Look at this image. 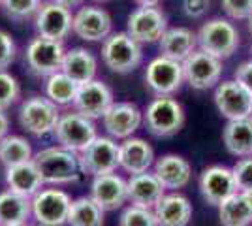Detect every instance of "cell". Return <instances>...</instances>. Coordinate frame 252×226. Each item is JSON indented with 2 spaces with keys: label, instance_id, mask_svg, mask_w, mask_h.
I'll use <instances>...</instances> for the list:
<instances>
[{
  "label": "cell",
  "instance_id": "22",
  "mask_svg": "<svg viewBox=\"0 0 252 226\" xmlns=\"http://www.w3.org/2000/svg\"><path fill=\"white\" fill-rule=\"evenodd\" d=\"M155 175L166 191H179L190 183L192 168L181 155H164L155 161Z\"/></svg>",
  "mask_w": 252,
  "mask_h": 226
},
{
  "label": "cell",
  "instance_id": "37",
  "mask_svg": "<svg viewBox=\"0 0 252 226\" xmlns=\"http://www.w3.org/2000/svg\"><path fill=\"white\" fill-rule=\"evenodd\" d=\"M220 4L224 13L235 21L249 19L252 15V0H220Z\"/></svg>",
  "mask_w": 252,
  "mask_h": 226
},
{
  "label": "cell",
  "instance_id": "32",
  "mask_svg": "<svg viewBox=\"0 0 252 226\" xmlns=\"http://www.w3.org/2000/svg\"><path fill=\"white\" fill-rule=\"evenodd\" d=\"M34 153H32L31 143L21 138V136H4L0 140V162L11 168L17 164H25V162L32 161Z\"/></svg>",
  "mask_w": 252,
  "mask_h": 226
},
{
  "label": "cell",
  "instance_id": "24",
  "mask_svg": "<svg viewBox=\"0 0 252 226\" xmlns=\"http://www.w3.org/2000/svg\"><path fill=\"white\" fill-rule=\"evenodd\" d=\"M153 211L158 226H189L192 221V204L177 193L164 194Z\"/></svg>",
  "mask_w": 252,
  "mask_h": 226
},
{
  "label": "cell",
  "instance_id": "16",
  "mask_svg": "<svg viewBox=\"0 0 252 226\" xmlns=\"http://www.w3.org/2000/svg\"><path fill=\"white\" fill-rule=\"evenodd\" d=\"M74 34L85 42H104L113 31L109 11L100 6H79L74 13Z\"/></svg>",
  "mask_w": 252,
  "mask_h": 226
},
{
  "label": "cell",
  "instance_id": "46",
  "mask_svg": "<svg viewBox=\"0 0 252 226\" xmlns=\"http://www.w3.org/2000/svg\"><path fill=\"white\" fill-rule=\"evenodd\" d=\"M17 226H34V225H31V223H23V225H17Z\"/></svg>",
  "mask_w": 252,
  "mask_h": 226
},
{
  "label": "cell",
  "instance_id": "13",
  "mask_svg": "<svg viewBox=\"0 0 252 226\" xmlns=\"http://www.w3.org/2000/svg\"><path fill=\"white\" fill-rule=\"evenodd\" d=\"M168 29V17L158 6H137L128 15L126 32L139 43H157Z\"/></svg>",
  "mask_w": 252,
  "mask_h": 226
},
{
  "label": "cell",
  "instance_id": "20",
  "mask_svg": "<svg viewBox=\"0 0 252 226\" xmlns=\"http://www.w3.org/2000/svg\"><path fill=\"white\" fill-rule=\"evenodd\" d=\"M155 166V151L145 140L141 138H126L119 143V168L126 173L149 172Z\"/></svg>",
  "mask_w": 252,
  "mask_h": 226
},
{
  "label": "cell",
  "instance_id": "30",
  "mask_svg": "<svg viewBox=\"0 0 252 226\" xmlns=\"http://www.w3.org/2000/svg\"><path fill=\"white\" fill-rule=\"evenodd\" d=\"M77 89H79V83H75L70 75H66L61 70V72L51 74L47 77L45 97L51 102H55L57 106H70V104H74Z\"/></svg>",
  "mask_w": 252,
  "mask_h": 226
},
{
  "label": "cell",
  "instance_id": "23",
  "mask_svg": "<svg viewBox=\"0 0 252 226\" xmlns=\"http://www.w3.org/2000/svg\"><path fill=\"white\" fill-rule=\"evenodd\" d=\"M158 45L160 55L183 63L192 51L198 49V34L187 27H168Z\"/></svg>",
  "mask_w": 252,
  "mask_h": 226
},
{
  "label": "cell",
  "instance_id": "19",
  "mask_svg": "<svg viewBox=\"0 0 252 226\" xmlns=\"http://www.w3.org/2000/svg\"><path fill=\"white\" fill-rule=\"evenodd\" d=\"M91 198L104 211H115L128 202V181L115 172L96 175L91 183Z\"/></svg>",
  "mask_w": 252,
  "mask_h": 226
},
{
  "label": "cell",
  "instance_id": "17",
  "mask_svg": "<svg viewBox=\"0 0 252 226\" xmlns=\"http://www.w3.org/2000/svg\"><path fill=\"white\" fill-rule=\"evenodd\" d=\"M104 129L113 140H126L143 125V111L132 102H113L102 117Z\"/></svg>",
  "mask_w": 252,
  "mask_h": 226
},
{
  "label": "cell",
  "instance_id": "25",
  "mask_svg": "<svg viewBox=\"0 0 252 226\" xmlns=\"http://www.w3.org/2000/svg\"><path fill=\"white\" fill-rule=\"evenodd\" d=\"M63 72L70 75L75 83H87L96 77L98 72V59L93 51H89L87 47H72L66 49L63 63Z\"/></svg>",
  "mask_w": 252,
  "mask_h": 226
},
{
  "label": "cell",
  "instance_id": "44",
  "mask_svg": "<svg viewBox=\"0 0 252 226\" xmlns=\"http://www.w3.org/2000/svg\"><path fill=\"white\" fill-rule=\"evenodd\" d=\"M137 6H145V8H149V6H158L162 0H134Z\"/></svg>",
  "mask_w": 252,
  "mask_h": 226
},
{
  "label": "cell",
  "instance_id": "5",
  "mask_svg": "<svg viewBox=\"0 0 252 226\" xmlns=\"http://www.w3.org/2000/svg\"><path fill=\"white\" fill-rule=\"evenodd\" d=\"M66 47L64 42L49 40L43 36L32 38L27 49H25V63L34 75L38 77H49L63 70Z\"/></svg>",
  "mask_w": 252,
  "mask_h": 226
},
{
  "label": "cell",
  "instance_id": "34",
  "mask_svg": "<svg viewBox=\"0 0 252 226\" xmlns=\"http://www.w3.org/2000/svg\"><path fill=\"white\" fill-rule=\"evenodd\" d=\"M119 226H158V223L153 209L137 207V205L130 204L121 213Z\"/></svg>",
  "mask_w": 252,
  "mask_h": 226
},
{
  "label": "cell",
  "instance_id": "50",
  "mask_svg": "<svg viewBox=\"0 0 252 226\" xmlns=\"http://www.w3.org/2000/svg\"><path fill=\"white\" fill-rule=\"evenodd\" d=\"M0 4H2V0H0Z\"/></svg>",
  "mask_w": 252,
  "mask_h": 226
},
{
  "label": "cell",
  "instance_id": "38",
  "mask_svg": "<svg viewBox=\"0 0 252 226\" xmlns=\"http://www.w3.org/2000/svg\"><path fill=\"white\" fill-rule=\"evenodd\" d=\"M15 55H17V45L11 34L0 29V70H8L15 61Z\"/></svg>",
  "mask_w": 252,
  "mask_h": 226
},
{
  "label": "cell",
  "instance_id": "18",
  "mask_svg": "<svg viewBox=\"0 0 252 226\" xmlns=\"http://www.w3.org/2000/svg\"><path fill=\"white\" fill-rule=\"evenodd\" d=\"M200 191L203 200L215 207H219L224 200L239 193L235 179H233V172H231V168H226V166L205 168L200 175Z\"/></svg>",
  "mask_w": 252,
  "mask_h": 226
},
{
  "label": "cell",
  "instance_id": "33",
  "mask_svg": "<svg viewBox=\"0 0 252 226\" xmlns=\"http://www.w3.org/2000/svg\"><path fill=\"white\" fill-rule=\"evenodd\" d=\"M43 0H2V8L6 11V15L13 21H27L34 17Z\"/></svg>",
  "mask_w": 252,
  "mask_h": 226
},
{
  "label": "cell",
  "instance_id": "35",
  "mask_svg": "<svg viewBox=\"0 0 252 226\" xmlns=\"http://www.w3.org/2000/svg\"><path fill=\"white\" fill-rule=\"evenodd\" d=\"M21 97L19 81L6 70H0V109L11 108Z\"/></svg>",
  "mask_w": 252,
  "mask_h": 226
},
{
  "label": "cell",
  "instance_id": "10",
  "mask_svg": "<svg viewBox=\"0 0 252 226\" xmlns=\"http://www.w3.org/2000/svg\"><path fill=\"white\" fill-rule=\"evenodd\" d=\"M185 81L196 91H207L220 81L222 75V61L215 55L207 53L203 49H196L181 63Z\"/></svg>",
  "mask_w": 252,
  "mask_h": 226
},
{
  "label": "cell",
  "instance_id": "6",
  "mask_svg": "<svg viewBox=\"0 0 252 226\" xmlns=\"http://www.w3.org/2000/svg\"><path fill=\"white\" fill-rule=\"evenodd\" d=\"M53 134H55V138H57L61 147L74 151V153L83 151L98 136L94 121L85 117L81 113H77L75 109L68 111V113H61Z\"/></svg>",
  "mask_w": 252,
  "mask_h": 226
},
{
  "label": "cell",
  "instance_id": "8",
  "mask_svg": "<svg viewBox=\"0 0 252 226\" xmlns=\"http://www.w3.org/2000/svg\"><path fill=\"white\" fill-rule=\"evenodd\" d=\"M79 170L89 175L113 173L119 168V143L113 138L96 136V140L77 153Z\"/></svg>",
  "mask_w": 252,
  "mask_h": 226
},
{
  "label": "cell",
  "instance_id": "42",
  "mask_svg": "<svg viewBox=\"0 0 252 226\" xmlns=\"http://www.w3.org/2000/svg\"><path fill=\"white\" fill-rule=\"evenodd\" d=\"M55 2H59V4H63V6H66V8H79V6H83L85 0H55Z\"/></svg>",
  "mask_w": 252,
  "mask_h": 226
},
{
  "label": "cell",
  "instance_id": "11",
  "mask_svg": "<svg viewBox=\"0 0 252 226\" xmlns=\"http://www.w3.org/2000/svg\"><path fill=\"white\" fill-rule=\"evenodd\" d=\"M34 27H36L38 36L64 42L74 32L72 31L74 13L70 8H66L63 4H59L55 0H47V2H42L38 13L34 15Z\"/></svg>",
  "mask_w": 252,
  "mask_h": 226
},
{
  "label": "cell",
  "instance_id": "27",
  "mask_svg": "<svg viewBox=\"0 0 252 226\" xmlns=\"http://www.w3.org/2000/svg\"><path fill=\"white\" fill-rule=\"evenodd\" d=\"M32 215V198L13 191L0 193V226H17L29 223Z\"/></svg>",
  "mask_w": 252,
  "mask_h": 226
},
{
  "label": "cell",
  "instance_id": "9",
  "mask_svg": "<svg viewBox=\"0 0 252 226\" xmlns=\"http://www.w3.org/2000/svg\"><path fill=\"white\" fill-rule=\"evenodd\" d=\"M72 198L61 189H42L32 196V217L40 226L68 225Z\"/></svg>",
  "mask_w": 252,
  "mask_h": 226
},
{
  "label": "cell",
  "instance_id": "43",
  "mask_svg": "<svg viewBox=\"0 0 252 226\" xmlns=\"http://www.w3.org/2000/svg\"><path fill=\"white\" fill-rule=\"evenodd\" d=\"M239 194L243 196V200L249 204V207L252 209V189H247V191H239Z\"/></svg>",
  "mask_w": 252,
  "mask_h": 226
},
{
  "label": "cell",
  "instance_id": "39",
  "mask_svg": "<svg viewBox=\"0 0 252 226\" xmlns=\"http://www.w3.org/2000/svg\"><path fill=\"white\" fill-rule=\"evenodd\" d=\"M211 0H183V11L187 17L200 19L209 11Z\"/></svg>",
  "mask_w": 252,
  "mask_h": 226
},
{
  "label": "cell",
  "instance_id": "41",
  "mask_svg": "<svg viewBox=\"0 0 252 226\" xmlns=\"http://www.w3.org/2000/svg\"><path fill=\"white\" fill-rule=\"evenodd\" d=\"M8 130H10V119L6 115V109H0V140L8 136Z\"/></svg>",
  "mask_w": 252,
  "mask_h": 226
},
{
  "label": "cell",
  "instance_id": "1",
  "mask_svg": "<svg viewBox=\"0 0 252 226\" xmlns=\"http://www.w3.org/2000/svg\"><path fill=\"white\" fill-rule=\"evenodd\" d=\"M43 183L47 185H68L79 179V159L77 153L64 147H47L32 157Z\"/></svg>",
  "mask_w": 252,
  "mask_h": 226
},
{
  "label": "cell",
  "instance_id": "15",
  "mask_svg": "<svg viewBox=\"0 0 252 226\" xmlns=\"http://www.w3.org/2000/svg\"><path fill=\"white\" fill-rule=\"evenodd\" d=\"M113 102L115 100H113L111 87L94 77V79H91V81L79 85L72 106H74V109L77 113H81L85 117L96 121V119L104 117L105 111L111 108Z\"/></svg>",
  "mask_w": 252,
  "mask_h": 226
},
{
  "label": "cell",
  "instance_id": "7",
  "mask_svg": "<svg viewBox=\"0 0 252 226\" xmlns=\"http://www.w3.org/2000/svg\"><path fill=\"white\" fill-rule=\"evenodd\" d=\"M61 117L59 106L47 97H31L19 106V125L32 136L51 134Z\"/></svg>",
  "mask_w": 252,
  "mask_h": 226
},
{
  "label": "cell",
  "instance_id": "29",
  "mask_svg": "<svg viewBox=\"0 0 252 226\" xmlns=\"http://www.w3.org/2000/svg\"><path fill=\"white\" fill-rule=\"evenodd\" d=\"M105 211L91 196H81L72 202L68 213L70 226H104Z\"/></svg>",
  "mask_w": 252,
  "mask_h": 226
},
{
  "label": "cell",
  "instance_id": "12",
  "mask_svg": "<svg viewBox=\"0 0 252 226\" xmlns=\"http://www.w3.org/2000/svg\"><path fill=\"white\" fill-rule=\"evenodd\" d=\"M145 83L157 97H173L185 83L183 65L179 61L160 55L147 65Z\"/></svg>",
  "mask_w": 252,
  "mask_h": 226
},
{
  "label": "cell",
  "instance_id": "28",
  "mask_svg": "<svg viewBox=\"0 0 252 226\" xmlns=\"http://www.w3.org/2000/svg\"><path fill=\"white\" fill-rule=\"evenodd\" d=\"M224 143L226 149L235 157H251L252 155V121L237 119L228 121L224 129Z\"/></svg>",
  "mask_w": 252,
  "mask_h": 226
},
{
  "label": "cell",
  "instance_id": "4",
  "mask_svg": "<svg viewBox=\"0 0 252 226\" xmlns=\"http://www.w3.org/2000/svg\"><path fill=\"white\" fill-rule=\"evenodd\" d=\"M198 47L215 55L217 59H228L239 47V31L230 19L215 17L203 23L198 31Z\"/></svg>",
  "mask_w": 252,
  "mask_h": 226
},
{
  "label": "cell",
  "instance_id": "14",
  "mask_svg": "<svg viewBox=\"0 0 252 226\" xmlns=\"http://www.w3.org/2000/svg\"><path fill=\"white\" fill-rule=\"evenodd\" d=\"M215 106L228 121L247 119L252 111V95L237 79L219 81L215 87Z\"/></svg>",
  "mask_w": 252,
  "mask_h": 226
},
{
  "label": "cell",
  "instance_id": "47",
  "mask_svg": "<svg viewBox=\"0 0 252 226\" xmlns=\"http://www.w3.org/2000/svg\"><path fill=\"white\" fill-rule=\"evenodd\" d=\"M93 2H100L102 4V2H109V0H93Z\"/></svg>",
  "mask_w": 252,
  "mask_h": 226
},
{
  "label": "cell",
  "instance_id": "21",
  "mask_svg": "<svg viewBox=\"0 0 252 226\" xmlns=\"http://www.w3.org/2000/svg\"><path fill=\"white\" fill-rule=\"evenodd\" d=\"M164 194L166 189L155 173H136L128 179V202L132 205L155 209V205L162 200Z\"/></svg>",
  "mask_w": 252,
  "mask_h": 226
},
{
  "label": "cell",
  "instance_id": "40",
  "mask_svg": "<svg viewBox=\"0 0 252 226\" xmlns=\"http://www.w3.org/2000/svg\"><path fill=\"white\" fill-rule=\"evenodd\" d=\"M235 79L252 95V59L237 66V70H235Z\"/></svg>",
  "mask_w": 252,
  "mask_h": 226
},
{
  "label": "cell",
  "instance_id": "2",
  "mask_svg": "<svg viewBox=\"0 0 252 226\" xmlns=\"http://www.w3.org/2000/svg\"><path fill=\"white\" fill-rule=\"evenodd\" d=\"M102 61L115 74H132L143 61L141 43L128 32H111L102 45Z\"/></svg>",
  "mask_w": 252,
  "mask_h": 226
},
{
  "label": "cell",
  "instance_id": "3",
  "mask_svg": "<svg viewBox=\"0 0 252 226\" xmlns=\"http://www.w3.org/2000/svg\"><path fill=\"white\" fill-rule=\"evenodd\" d=\"M143 125L155 138H171L185 125V109L173 97H157L143 111Z\"/></svg>",
  "mask_w": 252,
  "mask_h": 226
},
{
  "label": "cell",
  "instance_id": "36",
  "mask_svg": "<svg viewBox=\"0 0 252 226\" xmlns=\"http://www.w3.org/2000/svg\"><path fill=\"white\" fill-rule=\"evenodd\" d=\"M231 172H233V179H235V185H237V191L252 189V155L251 157H241V161L235 162Z\"/></svg>",
  "mask_w": 252,
  "mask_h": 226
},
{
  "label": "cell",
  "instance_id": "26",
  "mask_svg": "<svg viewBox=\"0 0 252 226\" xmlns=\"http://www.w3.org/2000/svg\"><path fill=\"white\" fill-rule=\"evenodd\" d=\"M6 183L10 187V191L32 198L36 193L42 191L43 179L36 164L32 161L25 162V164H17V166H11L6 168Z\"/></svg>",
  "mask_w": 252,
  "mask_h": 226
},
{
  "label": "cell",
  "instance_id": "48",
  "mask_svg": "<svg viewBox=\"0 0 252 226\" xmlns=\"http://www.w3.org/2000/svg\"><path fill=\"white\" fill-rule=\"evenodd\" d=\"M249 119H251V121H252V111H251V115H249Z\"/></svg>",
  "mask_w": 252,
  "mask_h": 226
},
{
  "label": "cell",
  "instance_id": "31",
  "mask_svg": "<svg viewBox=\"0 0 252 226\" xmlns=\"http://www.w3.org/2000/svg\"><path fill=\"white\" fill-rule=\"evenodd\" d=\"M219 219L222 226H251L252 209L241 194L235 193L219 205Z\"/></svg>",
  "mask_w": 252,
  "mask_h": 226
},
{
  "label": "cell",
  "instance_id": "49",
  "mask_svg": "<svg viewBox=\"0 0 252 226\" xmlns=\"http://www.w3.org/2000/svg\"><path fill=\"white\" fill-rule=\"evenodd\" d=\"M251 53H252V47H251Z\"/></svg>",
  "mask_w": 252,
  "mask_h": 226
},
{
  "label": "cell",
  "instance_id": "45",
  "mask_svg": "<svg viewBox=\"0 0 252 226\" xmlns=\"http://www.w3.org/2000/svg\"><path fill=\"white\" fill-rule=\"evenodd\" d=\"M247 27H249V32L252 34V15L249 17V19H247Z\"/></svg>",
  "mask_w": 252,
  "mask_h": 226
}]
</instances>
